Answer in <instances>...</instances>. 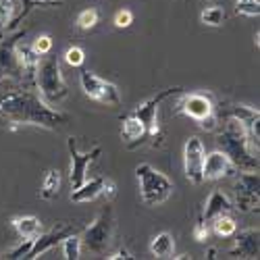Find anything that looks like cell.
<instances>
[{"label": "cell", "instance_id": "1", "mask_svg": "<svg viewBox=\"0 0 260 260\" xmlns=\"http://www.w3.org/2000/svg\"><path fill=\"white\" fill-rule=\"evenodd\" d=\"M0 117L9 121L13 129L21 125H34L42 129H50V132H56V129L64 127L71 121L67 113L56 111L40 94L29 90L9 92L0 96Z\"/></svg>", "mask_w": 260, "mask_h": 260}, {"label": "cell", "instance_id": "2", "mask_svg": "<svg viewBox=\"0 0 260 260\" xmlns=\"http://www.w3.org/2000/svg\"><path fill=\"white\" fill-rule=\"evenodd\" d=\"M216 144L237 171H258V150L252 146L248 127L244 123L227 117L223 132L216 136Z\"/></svg>", "mask_w": 260, "mask_h": 260}, {"label": "cell", "instance_id": "3", "mask_svg": "<svg viewBox=\"0 0 260 260\" xmlns=\"http://www.w3.org/2000/svg\"><path fill=\"white\" fill-rule=\"evenodd\" d=\"M34 83L38 88V94L48 104H58L69 96V85L62 77L60 62L54 56H42L38 62V69L34 75Z\"/></svg>", "mask_w": 260, "mask_h": 260}, {"label": "cell", "instance_id": "4", "mask_svg": "<svg viewBox=\"0 0 260 260\" xmlns=\"http://www.w3.org/2000/svg\"><path fill=\"white\" fill-rule=\"evenodd\" d=\"M136 177L140 185V198L146 206H160L175 191V183L165 173H160L148 162H142L136 167Z\"/></svg>", "mask_w": 260, "mask_h": 260}, {"label": "cell", "instance_id": "5", "mask_svg": "<svg viewBox=\"0 0 260 260\" xmlns=\"http://www.w3.org/2000/svg\"><path fill=\"white\" fill-rule=\"evenodd\" d=\"M175 111L191 121H196L206 132H214L219 127V115H216V106L210 94H204V92L183 94L181 100L177 102Z\"/></svg>", "mask_w": 260, "mask_h": 260}, {"label": "cell", "instance_id": "6", "mask_svg": "<svg viewBox=\"0 0 260 260\" xmlns=\"http://www.w3.org/2000/svg\"><path fill=\"white\" fill-rule=\"evenodd\" d=\"M113 235H115V212L113 206L106 202V206L96 214V219L83 229L81 248L94 254H104L113 242Z\"/></svg>", "mask_w": 260, "mask_h": 260}, {"label": "cell", "instance_id": "7", "mask_svg": "<svg viewBox=\"0 0 260 260\" xmlns=\"http://www.w3.org/2000/svg\"><path fill=\"white\" fill-rule=\"evenodd\" d=\"M181 85H173V88H167V90H160L158 94L150 96L148 100H144L142 104L136 106L134 115L144 123L146 127V134H148V142L152 146H160L162 144V132H160V125H158V108H160V102H165L169 96H175V94H181Z\"/></svg>", "mask_w": 260, "mask_h": 260}, {"label": "cell", "instance_id": "8", "mask_svg": "<svg viewBox=\"0 0 260 260\" xmlns=\"http://www.w3.org/2000/svg\"><path fill=\"white\" fill-rule=\"evenodd\" d=\"M79 83H81L83 94L90 100L104 104V106H119L121 104V92L113 81H106L92 71H81Z\"/></svg>", "mask_w": 260, "mask_h": 260}, {"label": "cell", "instance_id": "9", "mask_svg": "<svg viewBox=\"0 0 260 260\" xmlns=\"http://www.w3.org/2000/svg\"><path fill=\"white\" fill-rule=\"evenodd\" d=\"M25 38V29L0 38V79H23V67L17 54V44Z\"/></svg>", "mask_w": 260, "mask_h": 260}, {"label": "cell", "instance_id": "10", "mask_svg": "<svg viewBox=\"0 0 260 260\" xmlns=\"http://www.w3.org/2000/svg\"><path fill=\"white\" fill-rule=\"evenodd\" d=\"M258 185H260L258 171H240V177L235 181V204H233V208L242 210V212L258 210V202H260Z\"/></svg>", "mask_w": 260, "mask_h": 260}, {"label": "cell", "instance_id": "11", "mask_svg": "<svg viewBox=\"0 0 260 260\" xmlns=\"http://www.w3.org/2000/svg\"><path fill=\"white\" fill-rule=\"evenodd\" d=\"M67 150H69V156H71V169H69V181H71V187H79L85 179H88V169L92 162L98 160V156L102 154V148L100 146H94L88 152H79L77 148V140L75 138H69L67 140Z\"/></svg>", "mask_w": 260, "mask_h": 260}, {"label": "cell", "instance_id": "12", "mask_svg": "<svg viewBox=\"0 0 260 260\" xmlns=\"http://www.w3.org/2000/svg\"><path fill=\"white\" fill-rule=\"evenodd\" d=\"M204 156H206V148L202 144V140L198 136H191L185 140L183 146V173L191 183H204L202 179V165H204Z\"/></svg>", "mask_w": 260, "mask_h": 260}, {"label": "cell", "instance_id": "13", "mask_svg": "<svg viewBox=\"0 0 260 260\" xmlns=\"http://www.w3.org/2000/svg\"><path fill=\"white\" fill-rule=\"evenodd\" d=\"M69 233H73V227L69 225V223H58V225H54L50 231H42L36 240H34V244H31V250H29V254H27V258L25 260H36V258H40V256H44L46 252H50L52 248H56L64 237H67Z\"/></svg>", "mask_w": 260, "mask_h": 260}, {"label": "cell", "instance_id": "14", "mask_svg": "<svg viewBox=\"0 0 260 260\" xmlns=\"http://www.w3.org/2000/svg\"><path fill=\"white\" fill-rule=\"evenodd\" d=\"M235 244L233 248L229 250V256L231 258H258L260 254V231L258 227H248V229H242L240 233L235 231Z\"/></svg>", "mask_w": 260, "mask_h": 260}, {"label": "cell", "instance_id": "15", "mask_svg": "<svg viewBox=\"0 0 260 260\" xmlns=\"http://www.w3.org/2000/svg\"><path fill=\"white\" fill-rule=\"evenodd\" d=\"M235 167L231 165V160L227 158L225 152L221 150H214V152L204 156V165H202V179L204 181H216L223 179L227 175H231V171Z\"/></svg>", "mask_w": 260, "mask_h": 260}, {"label": "cell", "instance_id": "16", "mask_svg": "<svg viewBox=\"0 0 260 260\" xmlns=\"http://www.w3.org/2000/svg\"><path fill=\"white\" fill-rule=\"evenodd\" d=\"M121 138L127 144V148H132V150L142 146L144 142H148L146 127L134 113H129V115H125L121 119Z\"/></svg>", "mask_w": 260, "mask_h": 260}, {"label": "cell", "instance_id": "17", "mask_svg": "<svg viewBox=\"0 0 260 260\" xmlns=\"http://www.w3.org/2000/svg\"><path fill=\"white\" fill-rule=\"evenodd\" d=\"M23 17L21 0H0V38H5Z\"/></svg>", "mask_w": 260, "mask_h": 260}, {"label": "cell", "instance_id": "18", "mask_svg": "<svg viewBox=\"0 0 260 260\" xmlns=\"http://www.w3.org/2000/svg\"><path fill=\"white\" fill-rule=\"evenodd\" d=\"M231 210H233V202H231V198L227 196L225 191L214 189L210 196H208V200H206V206H204V210H202V216H204V221H206V223H210L212 219H216V216L229 214Z\"/></svg>", "mask_w": 260, "mask_h": 260}, {"label": "cell", "instance_id": "19", "mask_svg": "<svg viewBox=\"0 0 260 260\" xmlns=\"http://www.w3.org/2000/svg\"><path fill=\"white\" fill-rule=\"evenodd\" d=\"M13 229L17 231V235L21 240H36L42 233V221L34 214H21V216H13L11 219Z\"/></svg>", "mask_w": 260, "mask_h": 260}, {"label": "cell", "instance_id": "20", "mask_svg": "<svg viewBox=\"0 0 260 260\" xmlns=\"http://www.w3.org/2000/svg\"><path fill=\"white\" fill-rule=\"evenodd\" d=\"M102 185H104V177H94V179H85L79 187H75L71 191V200L77 204L83 202H94L96 198L102 196Z\"/></svg>", "mask_w": 260, "mask_h": 260}, {"label": "cell", "instance_id": "21", "mask_svg": "<svg viewBox=\"0 0 260 260\" xmlns=\"http://www.w3.org/2000/svg\"><path fill=\"white\" fill-rule=\"evenodd\" d=\"M150 254L154 258H173L175 256V237H173L169 231H162L158 235L152 237V242H150Z\"/></svg>", "mask_w": 260, "mask_h": 260}, {"label": "cell", "instance_id": "22", "mask_svg": "<svg viewBox=\"0 0 260 260\" xmlns=\"http://www.w3.org/2000/svg\"><path fill=\"white\" fill-rule=\"evenodd\" d=\"M17 54H19V60H21V67H23V77L34 81L38 62H40L42 56L31 48V44H23V42H19L17 44Z\"/></svg>", "mask_w": 260, "mask_h": 260}, {"label": "cell", "instance_id": "23", "mask_svg": "<svg viewBox=\"0 0 260 260\" xmlns=\"http://www.w3.org/2000/svg\"><path fill=\"white\" fill-rule=\"evenodd\" d=\"M60 183H62L60 171H58V169H50L46 175H44V181H42L40 198H42V200H54L58 193H60Z\"/></svg>", "mask_w": 260, "mask_h": 260}, {"label": "cell", "instance_id": "24", "mask_svg": "<svg viewBox=\"0 0 260 260\" xmlns=\"http://www.w3.org/2000/svg\"><path fill=\"white\" fill-rule=\"evenodd\" d=\"M227 117L237 119L240 123H244L246 127H250L252 123L260 121V113H258V108H254V106H250V104H233V106L229 108Z\"/></svg>", "mask_w": 260, "mask_h": 260}, {"label": "cell", "instance_id": "25", "mask_svg": "<svg viewBox=\"0 0 260 260\" xmlns=\"http://www.w3.org/2000/svg\"><path fill=\"white\" fill-rule=\"evenodd\" d=\"M210 223H212V233L219 235V237H233L235 231H237V223H235L233 216H229V214L216 216V219H212Z\"/></svg>", "mask_w": 260, "mask_h": 260}, {"label": "cell", "instance_id": "26", "mask_svg": "<svg viewBox=\"0 0 260 260\" xmlns=\"http://www.w3.org/2000/svg\"><path fill=\"white\" fill-rule=\"evenodd\" d=\"M98 23H100V11L94 9V7L83 9V11L77 15V19H75V25H77L81 31H90V29H94Z\"/></svg>", "mask_w": 260, "mask_h": 260}, {"label": "cell", "instance_id": "27", "mask_svg": "<svg viewBox=\"0 0 260 260\" xmlns=\"http://www.w3.org/2000/svg\"><path fill=\"white\" fill-rule=\"evenodd\" d=\"M60 244H62V256H64V260H77L81 256V235H77L75 231L69 233Z\"/></svg>", "mask_w": 260, "mask_h": 260}, {"label": "cell", "instance_id": "28", "mask_svg": "<svg viewBox=\"0 0 260 260\" xmlns=\"http://www.w3.org/2000/svg\"><path fill=\"white\" fill-rule=\"evenodd\" d=\"M225 19H227V13L221 7H206L200 13V21L208 27H221L225 23Z\"/></svg>", "mask_w": 260, "mask_h": 260}, {"label": "cell", "instance_id": "29", "mask_svg": "<svg viewBox=\"0 0 260 260\" xmlns=\"http://www.w3.org/2000/svg\"><path fill=\"white\" fill-rule=\"evenodd\" d=\"M31 244H34V240H23L21 244H17L13 250H9V252H5L0 258H9V260H19V258H27V254H29V250H31Z\"/></svg>", "mask_w": 260, "mask_h": 260}, {"label": "cell", "instance_id": "30", "mask_svg": "<svg viewBox=\"0 0 260 260\" xmlns=\"http://www.w3.org/2000/svg\"><path fill=\"white\" fill-rule=\"evenodd\" d=\"M62 60L67 62L69 67H81V64H83V60H85V52H83V48H79V46H73V48H69L67 52H64Z\"/></svg>", "mask_w": 260, "mask_h": 260}, {"label": "cell", "instance_id": "31", "mask_svg": "<svg viewBox=\"0 0 260 260\" xmlns=\"http://www.w3.org/2000/svg\"><path fill=\"white\" fill-rule=\"evenodd\" d=\"M237 15H246V17H258L260 15V3L258 0H242L235 7Z\"/></svg>", "mask_w": 260, "mask_h": 260}, {"label": "cell", "instance_id": "32", "mask_svg": "<svg viewBox=\"0 0 260 260\" xmlns=\"http://www.w3.org/2000/svg\"><path fill=\"white\" fill-rule=\"evenodd\" d=\"M191 235H193V240L196 242H200V244H204L208 237H210V227H208V223L204 221V216L200 214L198 216V221H196V225H193V231H191Z\"/></svg>", "mask_w": 260, "mask_h": 260}, {"label": "cell", "instance_id": "33", "mask_svg": "<svg viewBox=\"0 0 260 260\" xmlns=\"http://www.w3.org/2000/svg\"><path fill=\"white\" fill-rule=\"evenodd\" d=\"M31 48H34V50H36L40 56H46V54H50V50H52V38H50L48 34H42V36H38V38L34 40Z\"/></svg>", "mask_w": 260, "mask_h": 260}, {"label": "cell", "instance_id": "34", "mask_svg": "<svg viewBox=\"0 0 260 260\" xmlns=\"http://www.w3.org/2000/svg\"><path fill=\"white\" fill-rule=\"evenodd\" d=\"M113 23L117 29H127L129 25L134 23V13L129 11V9H121L115 13V19H113Z\"/></svg>", "mask_w": 260, "mask_h": 260}, {"label": "cell", "instance_id": "35", "mask_svg": "<svg viewBox=\"0 0 260 260\" xmlns=\"http://www.w3.org/2000/svg\"><path fill=\"white\" fill-rule=\"evenodd\" d=\"M102 196L106 198V202H111L115 196H117V183L113 179H104V185H102Z\"/></svg>", "mask_w": 260, "mask_h": 260}, {"label": "cell", "instance_id": "36", "mask_svg": "<svg viewBox=\"0 0 260 260\" xmlns=\"http://www.w3.org/2000/svg\"><path fill=\"white\" fill-rule=\"evenodd\" d=\"M58 0H25V15L34 9V7H58Z\"/></svg>", "mask_w": 260, "mask_h": 260}, {"label": "cell", "instance_id": "37", "mask_svg": "<svg viewBox=\"0 0 260 260\" xmlns=\"http://www.w3.org/2000/svg\"><path fill=\"white\" fill-rule=\"evenodd\" d=\"M111 260H121V258H125V260H132V258H136L132 252H129L127 248H119V250H115L111 256H108Z\"/></svg>", "mask_w": 260, "mask_h": 260}, {"label": "cell", "instance_id": "38", "mask_svg": "<svg viewBox=\"0 0 260 260\" xmlns=\"http://www.w3.org/2000/svg\"><path fill=\"white\" fill-rule=\"evenodd\" d=\"M206 258L214 260V258H216V248H208V250H206Z\"/></svg>", "mask_w": 260, "mask_h": 260}, {"label": "cell", "instance_id": "39", "mask_svg": "<svg viewBox=\"0 0 260 260\" xmlns=\"http://www.w3.org/2000/svg\"><path fill=\"white\" fill-rule=\"evenodd\" d=\"M21 3H23V15H25V0H21ZM27 17V15H25Z\"/></svg>", "mask_w": 260, "mask_h": 260}, {"label": "cell", "instance_id": "40", "mask_svg": "<svg viewBox=\"0 0 260 260\" xmlns=\"http://www.w3.org/2000/svg\"><path fill=\"white\" fill-rule=\"evenodd\" d=\"M237 3H242V0H237Z\"/></svg>", "mask_w": 260, "mask_h": 260}]
</instances>
